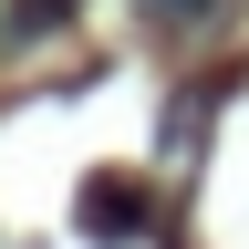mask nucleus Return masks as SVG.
<instances>
[{
	"mask_svg": "<svg viewBox=\"0 0 249 249\" xmlns=\"http://www.w3.org/2000/svg\"><path fill=\"white\" fill-rule=\"evenodd\" d=\"M218 11H229V0H145V21H156V31H208Z\"/></svg>",
	"mask_w": 249,
	"mask_h": 249,
	"instance_id": "nucleus-3",
	"label": "nucleus"
},
{
	"mask_svg": "<svg viewBox=\"0 0 249 249\" xmlns=\"http://www.w3.org/2000/svg\"><path fill=\"white\" fill-rule=\"evenodd\" d=\"M83 0H11V21H0V42H42V31H62Z\"/></svg>",
	"mask_w": 249,
	"mask_h": 249,
	"instance_id": "nucleus-2",
	"label": "nucleus"
},
{
	"mask_svg": "<svg viewBox=\"0 0 249 249\" xmlns=\"http://www.w3.org/2000/svg\"><path fill=\"white\" fill-rule=\"evenodd\" d=\"M83 229H93V239H135V229H145V197H135L124 177H93V187H83Z\"/></svg>",
	"mask_w": 249,
	"mask_h": 249,
	"instance_id": "nucleus-1",
	"label": "nucleus"
}]
</instances>
